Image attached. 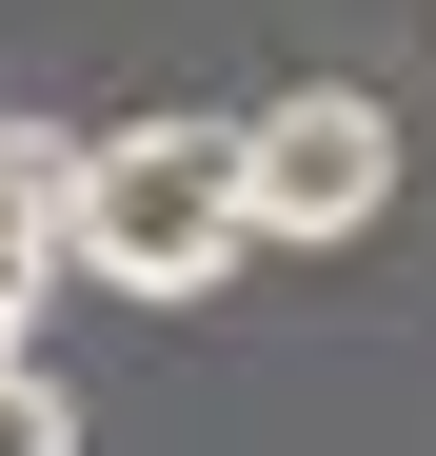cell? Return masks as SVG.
Instances as JSON below:
<instances>
[{
  "mask_svg": "<svg viewBox=\"0 0 436 456\" xmlns=\"http://www.w3.org/2000/svg\"><path fill=\"white\" fill-rule=\"evenodd\" d=\"M0 456H80V397H60L40 357H0Z\"/></svg>",
  "mask_w": 436,
  "mask_h": 456,
  "instance_id": "cell-4",
  "label": "cell"
},
{
  "mask_svg": "<svg viewBox=\"0 0 436 456\" xmlns=\"http://www.w3.org/2000/svg\"><path fill=\"white\" fill-rule=\"evenodd\" d=\"M377 218H397V119L377 100H357V80H298V100H258L238 119V239L278 258V239H377Z\"/></svg>",
  "mask_w": 436,
  "mask_h": 456,
  "instance_id": "cell-2",
  "label": "cell"
},
{
  "mask_svg": "<svg viewBox=\"0 0 436 456\" xmlns=\"http://www.w3.org/2000/svg\"><path fill=\"white\" fill-rule=\"evenodd\" d=\"M60 179H80V139L0 100V338L40 357V297H60Z\"/></svg>",
  "mask_w": 436,
  "mask_h": 456,
  "instance_id": "cell-3",
  "label": "cell"
},
{
  "mask_svg": "<svg viewBox=\"0 0 436 456\" xmlns=\"http://www.w3.org/2000/svg\"><path fill=\"white\" fill-rule=\"evenodd\" d=\"M238 239V119H100L80 179H60V278H119V297H218Z\"/></svg>",
  "mask_w": 436,
  "mask_h": 456,
  "instance_id": "cell-1",
  "label": "cell"
}]
</instances>
